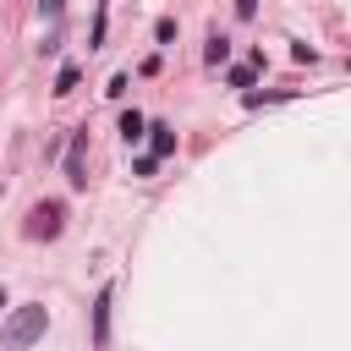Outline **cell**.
<instances>
[{
  "label": "cell",
  "mask_w": 351,
  "mask_h": 351,
  "mask_svg": "<svg viewBox=\"0 0 351 351\" xmlns=\"http://www.w3.org/2000/svg\"><path fill=\"white\" fill-rule=\"evenodd\" d=\"M0 307H5V291H0Z\"/></svg>",
  "instance_id": "13"
},
{
  "label": "cell",
  "mask_w": 351,
  "mask_h": 351,
  "mask_svg": "<svg viewBox=\"0 0 351 351\" xmlns=\"http://www.w3.org/2000/svg\"><path fill=\"white\" fill-rule=\"evenodd\" d=\"M38 11H44L49 22H55V16H60V0H38Z\"/></svg>",
  "instance_id": "11"
},
{
  "label": "cell",
  "mask_w": 351,
  "mask_h": 351,
  "mask_svg": "<svg viewBox=\"0 0 351 351\" xmlns=\"http://www.w3.org/2000/svg\"><path fill=\"white\" fill-rule=\"evenodd\" d=\"M225 77H230V88H247V82H252V66H230Z\"/></svg>",
  "instance_id": "9"
},
{
  "label": "cell",
  "mask_w": 351,
  "mask_h": 351,
  "mask_svg": "<svg viewBox=\"0 0 351 351\" xmlns=\"http://www.w3.org/2000/svg\"><path fill=\"white\" fill-rule=\"evenodd\" d=\"M154 38H159V44H170V38H176V22H170V16H159V27H154Z\"/></svg>",
  "instance_id": "10"
},
{
  "label": "cell",
  "mask_w": 351,
  "mask_h": 351,
  "mask_svg": "<svg viewBox=\"0 0 351 351\" xmlns=\"http://www.w3.org/2000/svg\"><path fill=\"white\" fill-rule=\"evenodd\" d=\"M110 285H99V296H93V351H104L110 346Z\"/></svg>",
  "instance_id": "3"
},
{
  "label": "cell",
  "mask_w": 351,
  "mask_h": 351,
  "mask_svg": "<svg viewBox=\"0 0 351 351\" xmlns=\"http://www.w3.org/2000/svg\"><path fill=\"white\" fill-rule=\"evenodd\" d=\"M121 137H126V143H137V137H143V115H137V110H126V115H121Z\"/></svg>",
  "instance_id": "7"
},
{
  "label": "cell",
  "mask_w": 351,
  "mask_h": 351,
  "mask_svg": "<svg viewBox=\"0 0 351 351\" xmlns=\"http://www.w3.org/2000/svg\"><path fill=\"white\" fill-rule=\"evenodd\" d=\"M165 154H176V132L170 126H154V159H165Z\"/></svg>",
  "instance_id": "5"
},
{
  "label": "cell",
  "mask_w": 351,
  "mask_h": 351,
  "mask_svg": "<svg viewBox=\"0 0 351 351\" xmlns=\"http://www.w3.org/2000/svg\"><path fill=\"white\" fill-rule=\"evenodd\" d=\"M44 329H49V313L44 307H16L5 318V329H0V346L5 351H27L33 340H44Z\"/></svg>",
  "instance_id": "1"
},
{
  "label": "cell",
  "mask_w": 351,
  "mask_h": 351,
  "mask_svg": "<svg viewBox=\"0 0 351 351\" xmlns=\"http://www.w3.org/2000/svg\"><path fill=\"white\" fill-rule=\"evenodd\" d=\"M60 219H66L60 203H38V208L27 214V236H33V241H49V236H60Z\"/></svg>",
  "instance_id": "2"
},
{
  "label": "cell",
  "mask_w": 351,
  "mask_h": 351,
  "mask_svg": "<svg viewBox=\"0 0 351 351\" xmlns=\"http://www.w3.org/2000/svg\"><path fill=\"white\" fill-rule=\"evenodd\" d=\"M82 148H88V132L71 143V154H66V181L71 186H88V165H82Z\"/></svg>",
  "instance_id": "4"
},
{
  "label": "cell",
  "mask_w": 351,
  "mask_h": 351,
  "mask_svg": "<svg viewBox=\"0 0 351 351\" xmlns=\"http://www.w3.org/2000/svg\"><path fill=\"white\" fill-rule=\"evenodd\" d=\"M77 88V66H60V77H55V93H71Z\"/></svg>",
  "instance_id": "8"
},
{
  "label": "cell",
  "mask_w": 351,
  "mask_h": 351,
  "mask_svg": "<svg viewBox=\"0 0 351 351\" xmlns=\"http://www.w3.org/2000/svg\"><path fill=\"white\" fill-rule=\"evenodd\" d=\"M236 11H241V16H252V11H258V0H236Z\"/></svg>",
  "instance_id": "12"
},
{
  "label": "cell",
  "mask_w": 351,
  "mask_h": 351,
  "mask_svg": "<svg viewBox=\"0 0 351 351\" xmlns=\"http://www.w3.org/2000/svg\"><path fill=\"white\" fill-rule=\"evenodd\" d=\"M203 55H208V66H219V60H225V55H230V38H225V33H214V38H208V49H203Z\"/></svg>",
  "instance_id": "6"
}]
</instances>
